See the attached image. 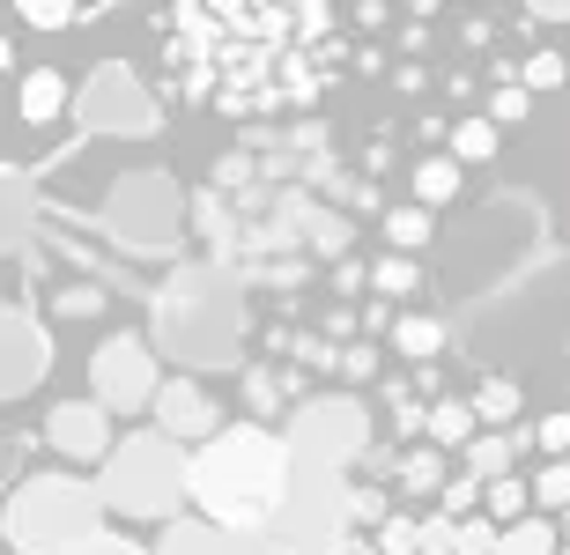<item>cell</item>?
<instances>
[{
	"label": "cell",
	"instance_id": "1",
	"mask_svg": "<svg viewBox=\"0 0 570 555\" xmlns=\"http://www.w3.org/2000/svg\"><path fill=\"white\" fill-rule=\"evenodd\" d=\"M170 44H178V82L200 105L245 111V119L318 105L334 89V75L348 67L341 16L318 0H304V8L200 0V8L170 16Z\"/></svg>",
	"mask_w": 570,
	"mask_h": 555
},
{
	"label": "cell",
	"instance_id": "2",
	"mask_svg": "<svg viewBox=\"0 0 570 555\" xmlns=\"http://www.w3.org/2000/svg\"><path fill=\"white\" fill-rule=\"evenodd\" d=\"M289 482H296V459H289V437H275V429L245 423V429H223L215 445L193 452V504H200L223 534L267 541Z\"/></svg>",
	"mask_w": 570,
	"mask_h": 555
},
{
	"label": "cell",
	"instance_id": "3",
	"mask_svg": "<svg viewBox=\"0 0 570 555\" xmlns=\"http://www.w3.org/2000/svg\"><path fill=\"white\" fill-rule=\"evenodd\" d=\"M156 341L193 370H245L237 364V281L230 267H178L156 289Z\"/></svg>",
	"mask_w": 570,
	"mask_h": 555
},
{
	"label": "cell",
	"instance_id": "4",
	"mask_svg": "<svg viewBox=\"0 0 570 555\" xmlns=\"http://www.w3.org/2000/svg\"><path fill=\"white\" fill-rule=\"evenodd\" d=\"M105 541V496L75 474H22L8 496V548L16 555H82Z\"/></svg>",
	"mask_w": 570,
	"mask_h": 555
},
{
	"label": "cell",
	"instance_id": "5",
	"mask_svg": "<svg viewBox=\"0 0 570 555\" xmlns=\"http://www.w3.org/2000/svg\"><path fill=\"white\" fill-rule=\"evenodd\" d=\"M97 496L119 518H164V526H178V496H193V459L170 445L164 429H134L127 445L97 467Z\"/></svg>",
	"mask_w": 570,
	"mask_h": 555
},
{
	"label": "cell",
	"instance_id": "6",
	"mask_svg": "<svg viewBox=\"0 0 570 555\" xmlns=\"http://www.w3.org/2000/svg\"><path fill=\"white\" fill-rule=\"evenodd\" d=\"M289 459L312 474H341L348 482V467H363L371 459V407L356 400V393H312V400L289 415Z\"/></svg>",
	"mask_w": 570,
	"mask_h": 555
},
{
	"label": "cell",
	"instance_id": "7",
	"mask_svg": "<svg viewBox=\"0 0 570 555\" xmlns=\"http://www.w3.org/2000/svg\"><path fill=\"white\" fill-rule=\"evenodd\" d=\"M348 541H356V526H348V482L296 467L275 526H267V555H341Z\"/></svg>",
	"mask_w": 570,
	"mask_h": 555
},
{
	"label": "cell",
	"instance_id": "8",
	"mask_svg": "<svg viewBox=\"0 0 570 555\" xmlns=\"http://www.w3.org/2000/svg\"><path fill=\"white\" fill-rule=\"evenodd\" d=\"M105 222H111V237H119V252H134V259L178 252V186H170L164 171L119 178V192L105 200Z\"/></svg>",
	"mask_w": 570,
	"mask_h": 555
},
{
	"label": "cell",
	"instance_id": "9",
	"mask_svg": "<svg viewBox=\"0 0 570 555\" xmlns=\"http://www.w3.org/2000/svg\"><path fill=\"white\" fill-rule=\"evenodd\" d=\"M89 400L105 407V415H141V407H156V393H164V370H156V348L141 341V334H111L105 348H97V364H89Z\"/></svg>",
	"mask_w": 570,
	"mask_h": 555
},
{
	"label": "cell",
	"instance_id": "10",
	"mask_svg": "<svg viewBox=\"0 0 570 555\" xmlns=\"http://www.w3.org/2000/svg\"><path fill=\"white\" fill-rule=\"evenodd\" d=\"M75 119H82V133H127V141H148V133L164 127V119H156V97H148V89L134 82L119 60H105V67L82 82V97H75Z\"/></svg>",
	"mask_w": 570,
	"mask_h": 555
},
{
	"label": "cell",
	"instance_id": "11",
	"mask_svg": "<svg viewBox=\"0 0 570 555\" xmlns=\"http://www.w3.org/2000/svg\"><path fill=\"white\" fill-rule=\"evenodd\" d=\"M38 437L60 452V459H75V467H105L111 452H119V437H111V415H105L97 400H60L52 415H45Z\"/></svg>",
	"mask_w": 570,
	"mask_h": 555
},
{
	"label": "cell",
	"instance_id": "12",
	"mask_svg": "<svg viewBox=\"0 0 570 555\" xmlns=\"http://www.w3.org/2000/svg\"><path fill=\"white\" fill-rule=\"evenodd\" d=\"M0 341H8V364H0V393L22 400V393H38L45 370H52V341H45V326L30 304H8V326H0Z\"/></svg>",
	"mask_w": 570,
	"mask_h": 555
},
{
	"label": "cell",
	"instance_id": "13",
	"mask_svg": "<svg viewBox=\"0 0 570 555\" xmlns=\"http://www.w3.org/2000/svg\"><path fill=\"white\" fill-rule=\"evenodd\" d=\"M148 415H156V429H164L170 445H215V437H223V429H215L223 407L208 400V385H193V378H170Z\"/></svg>",
	"mask_w": 570,
	"mask_h": 555
},
{
	"label": "cell",
	"instance_id": "14",
	"mask_svg": "<svg viewBox=\"0 0 570 555\" xmlns=\"http://www.w3.org/2000/svg\"><path fill=\"white\" fill-rule=\"evenodd\" d=\"M156 555H267V541H253V534H223L215 518H178V526H164Z\"/></svg>",
	"mask_w": 570,
	"mask_h": 555
},
{
	"label": "cell",
	"instance_id": "15",
	"mask_svg": "<svg viewBox=\"0 0 570 555\" xmlns=\"http://www.w3.org/2000/svg\"><path fill=\"white\" fill-rule=\"evenodd\" d=\"M474 437H482V415H474V400H430V437H423V445L466 452Z\"/></svg>",
	"mask_w": 570,
	"mask_h": 555
},
{
	"label": "cell",
	"instance_id": "16",
	"mask_svg": "<svg viewBox=\"0 0 570 555\" xmlns=\"http://www.w3.org/2000/svg\"><path fill=\"white\" fill-rule=\"evenodd\" d=\"M60 111H67V75L60 67H30V75H22V119H30V127H52Z\"/></svg>",
	"mask_w": 570,
	"mask_h": 555
},
{
	"label": "cell",
	"instance_id": "17",
	"mask_svg": "<svg viewBox=\"0 0 570 555\" xmlns=\"http://www.w3.org/2000/svg\"><path fill=\"white\" fill-rule=\"evenodd\" d=\"M393 474H401V489H407V496H430V504H438L444 482H452V467H444V452H438V445L401 452V467H393Z\"/></svg>",
	"mask_w": 570,
	"mask_h": 555
},
{
	"label": "cell",
	"instance_id": "18",
	"mask_svg": "<svg viewBox=\"0 0 570 555\" xmlns=\"http://www.w3.org/2000/svg\"><path fill=\"white\" fill-rule=\"evenodd\" d=\"M393 348H401L415 370H430V356L444 348V326L430 319V311H401V326H393Z\"/></svg>",
	"mask_w": 570,
	"mask_h": 555
},
{
	"label": "cell",
	"instance_id": "19",
	"mask_svg": "<svg viewBox=\"0 0 570 555\" xmlns=\"http://www.w3.org/2000/svg\"><path fill=\"white\" fill-rule=\"evenodd\" d=\"M511 459H519V445H511V429H482L474 445H466V474L474 482H504Z\"/></svg>",
	"mask_w": 570,
	"mask_h": 555
},
{
	"label": "cell",
	"instance_id": "20",
	"mask_svg": "<svg viewBox=\"0 0 570 555\" xmlns=\"http://www.w3.org/2000/svg\"><path fill=\"white\" fill-rule=\"evenodd\" d=\"M452 192H460V163H452V156H423V163H415V208L438 215Z\"/></svg>",
	"mask_w": 570,
	"mask_h": 555
},
{
	"label": "cell",
	"instance_id": "21",
	"mask_svg": "<svg viewBox=\"0 0 570 555\" xmlns=\"http://www.w3.org/2000/svg\"><path fill=\"white\" fill-rule=\"evenodd\" d=\"M497 156V119L474 111V119H452V163H489Z\"/></svg>",
	"mask_w": 570,
	"mask_h": 555
},
{
	"label": "cell",
	"instance_id": "22",
	"mask_svg": "<svg viewBox=\"0 0 570 555\" xmlns=\"http://www.w3.org/2000/svg\"><path fill=\"white\" fill-rule=\"evenodd\" d=\"M497 526H527L533 518V482H519V474H504V482H489V504H482Z\"/></svg>",
	"mask_w": 570,
	"mask_h": 555
},
{
	"label": "cell",
	"instance_id": "23",
	"mask_svg": "<svg viewBox=\"0 0 570 555\" xmlns=\"http://www.w3.org/2000/svg\"><path fill=\"white\" fill-rule=\"evenodd\" d=\"M504 555H563V526L533 512L527 526H504Z\"/></svg>",
	"mask_w": 570,
	"mask_h": 555
},
{
	"label": "cell",
	"instance_id": "24",
	"mask_svg": "<svg viewBox=\"0 0 570 555\" xmlns=\"http://www.w3.org/2000/svg\"><path fill=\"white\" fill-rule=\"evenodd\" d=\"M466 400H474L482 423H519V385H511V378H482Z\"/></svg>",
	"mask_w": 570,
	"mask_h": 555
},
{
	"label": "cell",
	"instance_id": "25",
	"mask_svg": "<svg viewBox=\"0 0 570 555\" xmlns=\"http://www.w3.org/2000/svg\"><path fill=\"white\" fill-rule=\"evenodd\" d=\"M105 281H60V289H52V311H60V319H97V311H105Z\"/></svg>",
	"mask_w": 570,
	"mask_h": 555
},
{
	"label": "cell",
	"instance_id": "26",
	"mask_svg": "<svg viewBox=\"0 0 570 555\" xmlns=\"http://www.w3.org/2000/svg\"><path fill=\"white\" fill-rule=\"evenodd\" d=\"M385 237H393V245L415 259V252L430 245V208H415V200H407V208H393V215H385Z\"/></svg>",
	"mask_w": 570,
	"mask_h": 555
},
{
	"label": "cell",
	"instance_id": "27",
	"mask_svg": "<svg viewBox=\"0 0 570 555\" xmlns=\"http://www.w3.org/2000/svg\"><path fill=\"white\" fill-rule=\"evenodd\" d=\"M533 512H570V459H549V467L533 474Z\"/></svg>",
	"mask_w": 570,
	"mask_h": 555
},
{
	"label": "cell",
	"instance_id": "28",
	"mask_svg": "<svg viewBox=\"0 0 570 555\" xmlns=\"http://www.w3.org/2000/svg\"><path fill=\"white\" fill-rule=\"evenodd\" d=\"M519 82L527 89H563L570 82V52H549V44L527 52V60H519Z\"/></svg>",
	"mask_w": 570,
	"mask_h": 555
},
{
	"label": "cell",
	"instance_id": "29",
	"mask_svg": "<svg viewBox=\"0 0 570 555\" xmlns=\"http://www.w3.org/2000/svg\"><path fill=\"white\" fill-rule=\"evenodd\" d=\"M385 489H371V482H348V526H356V534H379L385 526Z\"/></svg>",
	"mask_w": 570,
	"mask_h": 555
},
{
	"label": "cell",
	"instance_id": "30",
	"mask_svg": "<svg viewBox=\"0 0 570 555\" xmlns=\"http://www.w3.org/2000/svg\"><path fill=\"white\" fill-rule=\"evenodd\" d=\"M371 541H379V555H423V518L393 512V518H385V526H379Z\"/></svg>",
	"mask_w": 570,
	"mask_h": 555
},
{
	"label": "cell",
	"instance_id": "31",
	"mask_svg": "<svg viewBox=\"0 0 570 555\" xmlns=\"http://www.w3.org/2000/svg\"><path fill=\"white\" fill-rule=\"evenodd\" d=\"M415 281H423V267H415L407 252H393V259H379V267H371V289H379V297H407Z\"/></svg>",
	"mask_w": 570,
	"mask_h": 555
},
{
	"label": "cell",
	"instance_id": "32",
	"mask_svg": "<svg viewBox=\"0 0 570 555\" xmlns=\"http://www.w3.org/2000/svg\"><path fill=\"white\" fill-rule=\"evenodd\" d=\"M527 111H533V89L527 82H497V89H489V119H497V127H519Z\"/></svg>",
	"mask_w": 570,
	"mask_h": 555
},
{
	"label": "cell",
	"instance_id": "33",
	"mask_svg": "<svg viewBox=\"0 0 570 555\" xmlns=\"http://www.w3.org/2000/svg\"><path fill=\"white\" fill-rule=\"evenodd\" d=\"M97 16V8H67V0H22V22L30 30H67V22H82Z\"/></svg>",
	"mask_w": 570,
	"mask_h": 555
},
{
	"label": "cell",
	"instance_id": "34",
	"mask_svg": "<svg viewBox=\"0 0 570 555\" xmlns=\"http://www.w3.org/2000/svg\"><path fill=\"white\" fill-rule=\"evenodd\" d=\"M326 186H334V200L348 215H371L379 208V186H371V178H348V171H326Z\"/></svg>",
	"mask_w": 570,
	"mask_h": 555
},
{
	"label": "cell",
	"instance_id": "35",
	"mask_svg": "<svg viewBox=\"0 0 570 555\" xmlns=\"http://www.w3.org/2000/svg\"><path fill=\"white\" fill-rule=\"evenodd\" d=\"M289 356H296V370H334V378H341V348L326 341V334H296Z\"/></svg>",
	"mask_w": 570,
	"mask_h": 555
},
{
	"label": "cell",
	"instance_id": "36",
	"mask_svg": "<svg viewBox=\"0 0 570 555\" xmlns=\"http://www.w3.org/2000/svg\"><path fill=\"white\" fill-rule=\"evenodd\" d=\"M460 555H504V526H497V518H466L460 526Z\"/></svg>",
	"mask_w": 570,
	"mask_h": 555
},
{
	"label": "cell",
	"instance_id": "37",
	"mask_svg": "<svg viewBox=\"0 0 570 555\" xmlns=\"http://www.w3.org/2000/svg\"><path fill=\"white\" fill-rule=\"evenodd\" d=\"M237 281H259V289H296V281H304V259H267V267H237Z\"/></svg>",
	"mask_w": 570,
	"mask_h": 555
},
{
	"label": "cell",
	"instance_id": "38",
	"mask_svg": "<svg viewBox=\"0 0 570 555\" xmlns=\"http://www.w3.org/2000/svg\"><path fill=\"white\" fill-rule=\"evenodd\" d=\"M423 555H460V518L430 512V518H423Z\"/></svg>",
	"mask_w": 570,
	"mask_h": 555
},
{
	"label": "cell",
	"instance_id": "39",
	"mask_svg": "<svg viewBox=\"0 0 570 555\" xmlns=\"http://www.w3.org/2000/svg\"><path fill=\"white\" fill-rule=\"evenodd\" d=\"M341 378H348V385H371V378H379V348H371V341L341 348Z\"/></svg>",
	"mask_w": 570,
	"mask_h": 555
},
{
	"label": "cell",
	"instance_id": "40",
	"mask_svg": "<svg viewBox=\"0 0 570 555\" xmlns=\"http://www.w3.org/2000/svg\"><path fill=\"white\" fill-rule=\"evenodd\" d=\"M533 437H541V452H549V459H563V452H570V415H541V429H533Z\"/></svg>",
	"mask_w": 570,
	"mask_h": 555
},
{
	"label": "cell",
	"instance_id": "41",
	"mask_svg": "<svg viewBox=\"0 0 570 555\" xmlns=\"http://www.w3.org/2000/svg\"><path fill=\"white\" fill-rule=\"evenodd\" d=\"M393 437H430V407L401 400V407H393Z\"/></svg>",
	"mask_w": 570,
	"mask_h": 555
},
{
	"label": "cell",
	"instance_id": "42",
	"mask_svg": "<svg viewBox=\"0 0 570 555\" xmlns=\"http://www.w3.org/2000/svg\"><path fill=\"white\" fill-rule=\"evenodd\" d=\"M363 281H371V267H363V259H341V267H334V289H341V297H356Z\"/></svg>",
	"mask_w": 570,
	"mask_h": 555
},
{
	"label": "cell",
	"instance_id": "43",
	"mask_svg": "<svg viewBox=\"0 0 570 555\" xmlns=\"http://www.w3.org/2000/svg\"><path fill=\"white\" fill-rule=\"evenodd\" d=\"M379 326H385V334H393V326H401V319H393V311H385V304H363V341H371V334H379Z\"/></svg>",
	"mask_w": 570,
	"mask_h": 555
},
{
	"label": "cell",
	"instance_id": "44",
	"mask_svg": "<svg viewBox=\"0 0 570 555\" xmlns=\"http://www.w3.org/2000/svg\"><path fill=\"white\" fill-rule=\"evenodd\" d=\"M82 555H156V548H134V541H119V534H105L97 548H82Z\"/></svg>",
	"mask_w": 570,
	"mask_h": 555
},
{
	"label": "cell",
	"instance_id": "45",
	"mask_svg": "<svg viewBox=\"0 0 570 555\" xmlns=\"http://www.w3.org/2000/svg\"><path fill=\"white\" fill-rule=\"evenodd\" d=\"M533 22H563V30H570V0H541V8H533Z\"/></svg>",
	"mask_w": 570,
	"mask_h": 555
},
{
	"label": "cell",
	"instance_id": "46",
	"mask_svg": "<svg viewBox=\"0 0 570 555\" xmlns=\"http://www.w3.org/2000/svg\"><path fill=\"white\" fill-rule=\"evenodd\" d=\"M341 555H379V541H371V534H356V541H348Z\"/></svg>",
	"mask_w": 570,
	"mask_h": 555
},
{
	"label": "cell",
	"instance_id": "47",
	"mask_svg": "<svg viewBox=\"0 0 570 555\" xmlns=\"http://www.w3.org/2000/svg\"><path fill=\"white\" fill-rule=\"evenodd\" d=\"M563 555H570V548H563Z\"/></svg>",
	"mask_w": 570,
	"mask_h": 555
}]
</instances>
